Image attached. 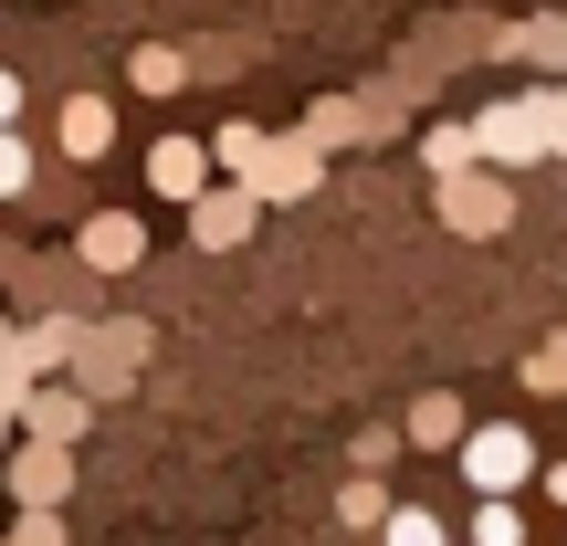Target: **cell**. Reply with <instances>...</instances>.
Listing matches in <instances>:
<instances>
[{
  "label": "cell",
  "instance_id": "4",
  "mask_svg": "<svg viewBox=\"0 0 567 546\" xmlns=\"http://www.w3.org/2000/svg\"><path fill=\"white\" fill-rule=\"evenodd\" d=\"M442 210H452V222H463V231H505V210H515V200H505V189H494V179H473V168H463V179L442 189Z\"/></svg>",
  "mask_w": 567,
  "mask_h": 546
},
{
  "label": "cell",
  "instance_id": "6",
  "mask_svg": "<svg viewBox=\"0 0 567 546\" xmlns=\"http://www.w3.org/2000/svg\"><path fill=\"white\" fill-rule=\"evenodd\" d=\"M137 222H126V210H105V222H84V264H95V274H126V264H137Z\"/></svg>",
  "mask_w": 567,
  "mask_h": 546
},
{
  "label": "cell",
  "instance_id": "13",
  "mask_svg": "<svg viewBox=\"0 0 567 546\" xmlns=\"http://www.w3.org/2000/svg\"><path fill=\"white\" fill-rule=\"evenodd\" d=\"M473 546H526V505H484L473 515Z\"/></svg>",
  "mask_w": 567,
  "mask_h": 546
},
{
  "label": "cell",
  "instance_id": "3",
  "mask_svg": "<svg viewBox=\"0 0 567 546\" xmlns=\"http://www.w3.org/2000/svg\"><path fill=\"white\" fill-rule=\"evenodd\" d=\"M305 189H316V137H274L252 168V200H305Z\"/></svg>",
  "mask_w": 567,
  "mask_h": 546
},
{
  "label": "cell",
  "instance_id": "21",
  "mask_svg": "<svg viewBox=\"0 0 567 546\" xmlns=\"http://www.w3.org/2000/svg\"><path fill=\"white\" fill-rule=\"evenodd\" d=\"M547 494H557V505H567V463H557V473H547Z\"/></svg>",
  "mask_w": 567,
  "mask_h": 546
},
{
  "label": "cell",
  "instance_id": "7",
  "mask_svg": "<svg viewBox=\"0 0 567 546\" xmlns=\"http://www.w3.org/2000/svg\"><path fill=\"white\" fill-rule=\"evenodd\" d=\"M252 210H264L252 189H210V200H200V243H210V253H231V243L252 231Z\"/></svg>",
  "mask_w": 567,
  "mask_h": 546
},
{
  "label": "cell",
  "instance_id": "17",
  "mask_svg": "<svg viewBox=\"0 0 567 546\" xmlns=\"http://www.w3.org/2000/svg\"><path fill=\"white\" fill-rule=\"evenodd\" d=\"M389 515H400V505H389L379 484H347V526H389Z\"/></svg>",
  "mask_w": 567,
  "mask_h": 546
},
{
  "label": "cell",
  "instance_id": "16",
  "mask_svg": "<svg viewBox=\"0 0 567 546\" xmlns=\"http://www.w3.org/2000/svg\"><path fill=\"white\" fill-rule=\"evenodd\" d=\"M21 189H32V147L0 137V200H21Z\"/></svg>",
  "mask_w": 567,
  "mask_h": 546
},
{
  "label": "cell",
  "instance_id": "18",
  "mask_svg": "<svg viewBox=\"0 0 567 546\" xmlns=\"http://www.w3.org/2000/svg\"><path fill=\"white\" fill-rule=\"evenodd\" d=\"M389 546H442V526L431 515H389Z\"/></svg>",
  "mask_w": 567,
  "mask_h": 546
},
{
  "label": "cell",
  "instance_id": "14",
  "mask_svg": "<svg viewBox=\"0 0 567 546\" xmlns=\"http://www.w3.org/2000/svg\"><path fill=\"white\" fill-rule=\"evenodd\" d=\"M21 494L53 505V494H63V452H21Z\"/></svg>",
  "mask_w": 567,
  "mask_h": 546
},
{
  "label": "cell",
  "instance_id": "5",
  "mask_svg": "<svg viewBox=\"0 0 567 546\" xmlns=\"http://www.w3.org/2000/svg\"><path fill=\"white\" fill-rule=\"evenodd\" d=\"M63 147H74V158H105V147H116V105L74 95V105H63Z\"/></svg>",
  "mask_w": 567,
  "mask_h": 546
},
{
  "label": "cell",
  "instance_id": "12",
  "mask_svg": "<svg viewBox=\"0 0 567 546\" xmlns=\"http://www.w3.org/2000/svg\"><path fill=\"white\" fill-rule=\"evenodd\" d=\"M473 158H484V147H473V126H431V168H442V179H463Z\"/></svg>",
  "mask_w": 567,
  "mask_h": 546
},
{
  "label": "cell",
  "instance_id": "20",
  "mask_svg": "<svg viewBox=\"0 0 567 546\" xmlns=\"http://www.w3.org/2000/svg\"><path fill=\"white\" fill-rule=\"evenodd\" d=\"M567 379V347H547V358H536V389H557Z\"/></svg>",
  "mask_w": 567,
  "mask_h": 546
},
{
  "label": "cell",
  "instance_id": "19",
  "mask_svg": "<svg viewBox=\"0 0 567 546\" xmlns=\"http://www.w3.org/2000/svg\"><path fill=\"white\" fill-rule=\"evenodd\" d=\"M11 116H21V74H0V137H11Z\"/></svg>",
  "mask_w": 567,
  "mask_h": 546
},
{
  "label": "cell",
  "instance_id": "2",
  "mask_svg": "<svg viewBox=\"0 0 567 546\" xmlns=\"http://www.w3.org/2000/svg\"><path fill=\"white\" fill-rule=\"evenodd\" d=\"M147 189L158 200H210V147L200 137H158L147 147Z\"/></svg>",
  "mask_w": 567,
  "mask_h": 546
},
{
  "label": "cell",
  "instance_id": "1",
  "mask_svg": "<svg viewBox=\"0 0 567 546\" xmlns=\"http://www.w3.org/2000/svg\"><path fill=\"white\" fill-rule=\"evenodd\" d=\"M463 473L484 494H515L536 473V442H526V421H494V431H463Z\"/></svg>",
  "mask_w": 567,
  "mask_h": 546
},
{
  "label": "cell",
  "instance_id": "15",
  "mask_svg": "<svg viewBox=\"0 0 567 546\" xmlns=\"http://www.w3.org/2000/svg\"><path fill=\"white\" fill-rule=\"evenodd\" d=\"M505 53H536V63H567V21H526Z\"/></svg>",
  "mask_w": 567,
  "mask_h": 546
},
{
  "label": "cell",
  "instance_id": "10",
  "mask_svg": "<svg viewBox=\"0 0 567 546\" xmlns=\"http://www.w3.org/2000/svg\"><path fill=\"white\" fill-rule=\"evenodd\" d=\"M32 431H42V442H74V431H84V400H74V389H42V400H32Z\"/></svg>",
  "mask_w": 567,
  "mask_h": 546
},
{
  "label": "cell",
  "instance_id": "9",
  "mask_svg": "<svg viewBox=\"0 0 567 546\" xmlns=\"http://www.w3.org/2000/svg\"><path fill=\"white\" fill-rule=\"evenodd\" d=\"M264 147H274V137H264V126H221V137H210V158H221V168H231V179H243V189H252V168H264Z\"/></svg>",
  "mask_w": 567,
  "mask_h": 546
},
{
  "label": "cell",
  "instance_id": "8",
  "mask_svg": "<svg viewBox=\"0 0 567 546\" xmlns=\"http://www.w3.org/2000/svg\"><path fill=\"white\" fill-rule=\"evenodd\" d=\"M410 442H421V452H452V442H463V400H452V389H431V400L410 410Z\"/></svg>",
  "mask_w": 567,
  "mask_h": 546
},
{
  "label": "cell",
  "instance_id": "11",
  "mask_svg": "<svg viewBox=\"0 0 567 546\" xmlns=\"http://www.w3.org/2000/svg\"><path fill=\"white\" fill-rule=\"evenodd\" d=\"M179 84H189V63L168 53V42H147L137 53V95H179Z\"/></svg>",
  "mask_w": 567,
  "mask_h": 546
}]
</instances>
